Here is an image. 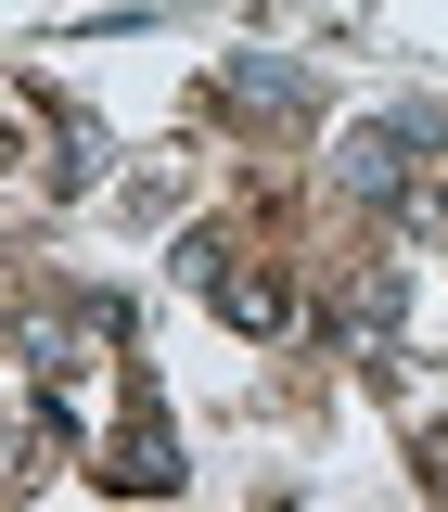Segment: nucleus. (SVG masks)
<instances>
[{
	"label": "nucleus",
	"mask_w": 448,
	"mask_h": 512,
	"mask_svg": "<svg viewBox=\"0 0 448 512\" xmlns=\"http://www.w3.org/2000/svg\"><path fill=\"white\" fill-rule=\"evenodd\" d=\"M218 308L244 320V333H282V320H295V295H282V282H244V269H231V282H218Z\"/></svg>",
	"instance_id": "nucleus-1"
},
{
	"label": "nucleus",
	"mask_w": 448,
	"mask_h": 512,
	"mask_svg": "<svg viewBox=\"0 0 448 512\" xmlns=\"http://www.w3.org/2000/svg\"><path fill=\"white\" fill-rule=\"evenodd\" d=\"M346 180H359V192H397V180H410V141H397V128H372V141L346 154Z\"/></svg>",
	"instance_id": "nucleus-2"
}]
</instances>
